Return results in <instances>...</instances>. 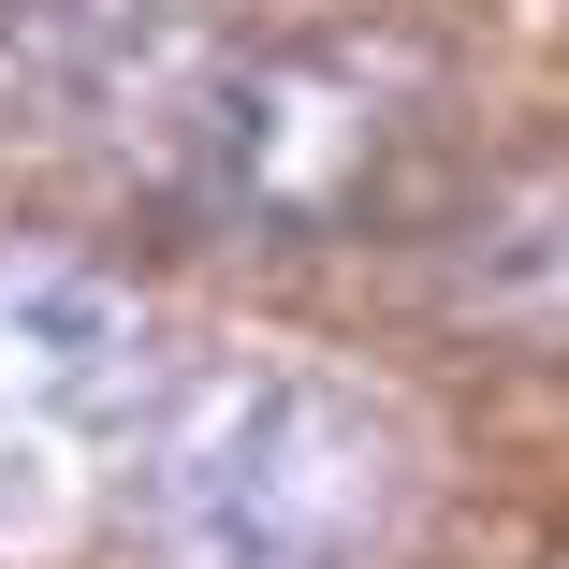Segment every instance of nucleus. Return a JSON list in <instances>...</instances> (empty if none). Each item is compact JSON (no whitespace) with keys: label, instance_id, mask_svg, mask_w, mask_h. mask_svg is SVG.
Masks as SVG:
<instances>
[{"label":"nucleus","instance_id":"f257e3e1","mask_svg":"<svg viewBox=\"0 0 569 569\" xmlns=\"http://www.w3.org/2000/svg\"><path fill=\"white\" fill-rule=\"evenodd\" d=\"M423 526V452L351 366H219L161 409L147 555L161 569H395Z\"/></svg>","mask_w":569,"mask_h":569},{"label":"nucleus","instance_id":"f03ea898","mask_svg":"<svg viewBox=\"0 0 569 569\" xmlns=\"http://www.w3.org/2000/svg\"><path fill=\"white\" fill-rule=\"evenodd\" d=\"M395 102H409V73L380 44H336V30L234 44L161 88V176L204 219H336L380 176Z\"/></svg>","mask_w":569,"mask_h":569},{"label":"nucleus","instance_id":"7ed1b4c3","mask_svg":"<svg viewBox=\"0 0 569 569\" xmlns=\"http://www.w3.org/2000/svg\"><path fill=\"white\" fill-rule=\"evenodd\" d=\"M0 423L44 468L161 423V307L73 249H16L0 263Z\"/></svg>","mask_w":569,"mask_h":569},{"label":"nucleus","instance_id":"20e7f679","mask_svg":"<svg viewBox=\"0 0 569 569\" xmlns=\"http://www.w3.org/2000/svg\"><path fill=\"white\" fill-rule=\"evenodd\" d=\"M438 307L468 321V336H526V351H569V161L497 176V190L438 234Z\"/></svg>","mask_w":569,"mask_h":569},{"label":"nucleus","instance_id":"39448f33","mask_svg":"<svg viewBox=\"0 0 569 569\" xmlns=\"http://www.w3.org/2000/svg\"><path fill=\"white\" fill-rule=\"evenodd\" d=\"M16 30H30L44 88H73V102H132V88L176 59L190 0H16Z\"/></svg>","mask_w":569,"mask_h":569}]
</instances>
